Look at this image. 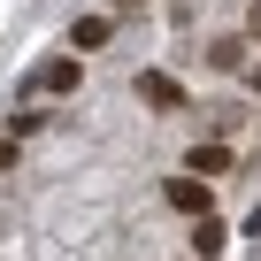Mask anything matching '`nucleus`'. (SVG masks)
Masks as SVG:
<instances>
[{
  "mask_svg": "<svg viewBox=\"0 0 261 261\" xmlns=\"http://www.w3.org/2000/svg\"><path fill=\"white\" fill-rule=\"evenodd\" d=\"M162 200H169L177 215H192V223H200V215H215V185H207V177H192V169H185V177H169V185H162Z\"/></svg>",
  "mask_w": 261,
  "mask_h": 261,
  "instance_id": "f257e3e1",
  "label": "nucleus"
},
{
  "mask_svg": "<svg viewBox=\"0 0 261 261\" xmlns=\"http://www.w3.org/2000/svg\"><path fill=\"white\" fill-rule=\"evenodd\" d=\"M77 85H85V62L77 54H46L39 62V92H77Z\"/></svg>",
  "mask_w": 261,
  "mask_h": 261,
  "instance_id": "f03ea898",
  "label": "nucleus"
},
{
  "mask_svg": "<svg viewBox=\"0 0 261 261\" xmlns=\"http://www.w3.org/2000/svg\"><path fill=\"white\" fill-rule=\"evenodd\" d=\"M185 169H192V177H207V185H215V177H230V146H223V139H200V146H192V154H185Z\"/></svg>",
  "mask_w": 261,
  "mask_h": 261,
  "instance_id": "7ed1b4c3",
  "label": "nucleus"
},
{
  "mask_svg": "<svg viewBox=\"0 0 261 261\" xmlns=\"http://www.w3.org/2000/svg\"><path fill=\"white\" fill-rule=\"evenodd\" d=\"M108 39H115V23H108V16H77V23H69V54H100Z\"/></svg>",
  "mask_w": 261,
  "mask_h": 261,
  "instance_id": "20e7f679",
  "label": "nucleus"
},
{
  "mask_svg": "<svg viewBox=\"0 0 261 261\" xmlns=\"http://www.w3.org/2000/svg\"><path fill=\"white\" fill-rule=\"evenodd\" d=\"M223 246H230L223 215H200V223H192V253H200V261H223Z\"/></svg>",
  "mask_w": 261,
  "mask_h": 261,
  "instance_id": "39448f33",
  "label": "nucleus"
},
{
  "mask_svg": "<svg viewBox=\"0 0 261 261\" xmlns=\"http://www.w3.org/2000/svg\"><path fill=\"white\" fill-rule=\"evenodd\" d=\"M139 100H146V108H177V100H185V85H177V77H162V69H146V77H139Z\"/></svg>",
  "mask_w": 261,
  "mask_h": 261,
  "instance_id": "423d86ee",
  "label": "nucleus"
},
{
  "mask_svg": "<svg viewBox=\"0 0 261 261\" xmlns=\"http://www.w3.org/2000/svg\"><path fill=\"white\" fill-rule=\"evenodd\" d=\"M238 62H246V39H215L207 46V69H238Z\"/></svg>",
  "mask_w": 261,
  "mask_h": 261,
  "instance_id": "0eeeda50",
  "label": "nucleus"
},
{
  "mask_svg": "<svg viewBox=\"0 0 261 261\" xmlns=\"http://www.w3.org/2000/svg\"><path fill=\"white\" fill-rule=\"evenodd\" d=\"M8 162H16V139H0V169H8Z\"/></svg>",
  "mask_w": 261,
  "mask_h": 261,
  "instance_id": "6e6552de",
  "label": "nucleus"
},
{
  "mask_svg": "<svg viewBox=\"0 0 261 261\" xmlns=\"http://www.w3.org/2000/svg\"><path fill=\"white\" fill-rule=\"evenodd\" d=\"M253 39H261V0H253Z\"/></svg>",
  "mask_w": 261,
  "mask_h": 261,
  "instance_id": "1a4fd4ad",
  "label": "nucleus"
},
{
  "mask_svg": "<svg viewBox=\"0 0 261 261\" xmlns=\"http://www.w3.org/2000/svg\"><path fill=\"white\" fill-rule=\"evenodd\" d=\"M108 8H139V0H108Z\"/></svg>",
  "mask_w": 261,
  "mask_h": 261,
  "instance_id": "9d476101",
  "label": "nucleus"
}]
</instances>
